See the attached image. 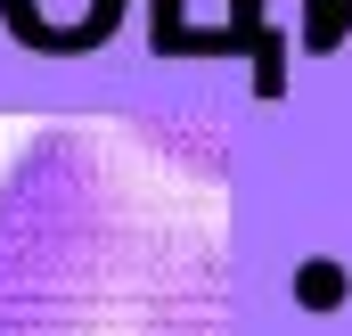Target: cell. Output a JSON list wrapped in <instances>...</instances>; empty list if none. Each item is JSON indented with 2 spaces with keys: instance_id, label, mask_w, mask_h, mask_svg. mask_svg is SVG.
<instances>
[{
  "instance_id": "1",
  "label": "cell",
  "mask_w": 352,
  "mask_h": 336,
  "mask_svg": "<svg viewBox=\"0 0 352 336\" xmlns=\"http://www.w3.org/2000/svg\"><path fill=\"white\" fill-rule=\"evenodd\" d=\"M0 336H230V123H41L0 165Z\"/></svg>"
}]
</instances>
